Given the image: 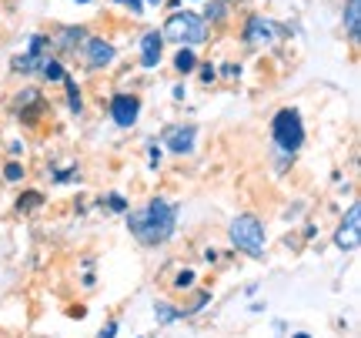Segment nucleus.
Returning a JSON list of instances; mask_svg holds the SVG:
<instances>
[{
    "label": "nucleus",
    "mask_w": 361,
    "mask_h": 338,
    "mask_svg": "<svg viewBox=\"0 0 361 338\" xmlns=\"http://www.w3.org/2000/svg\"><path fill=\"white\" fill-rule=\"evenodd\" d=\"M64 87H67V104H71V111H78L84 107V94H80V87L74 84V78H64Z\"/></svg>",
    "instance_id": "obj_17"
},
{
    "label": "nucleus",
    "mask_w": 361,
    "mask_h": 338,
    "mask_svg": "<svg viewBox=\"0 0 361 338\" xmlns=\"http://www.w3.org/2000/svg\"><path fill=\"white\" fill-rule=\"evenodd\" d=\"M111 121H114L117 128H134L137 124V117H141V97L137 94H117V97H111Z\"/></svg>",
    "instance_id": "obj_5"
},
{
    "label": "nucleus",
    "mask_w": 361,
    "mask_h": 338,
    "mask_svg": "<svg viewBox=\"0 0 361 338\" xmlns=\"http://www.w3.org/2000/svg\"><path fill=\"white\" fill-rule=\"evenodd\" d=\"M345 30H348L351 44H358V37H361V0H348V7H345Z\"/></svg>",
    "instance_id": "obj_12"
},
{
    "label": "nucleus",
    "mask_w": 361,
    "mask_h": 338,
    "mask_svg": "<svg viewBox=\"0 0 361 338\" xmlns=\"http://www.w3.org/2000/svg\"><path fill=\"white\" fill-rule=\"evenodd\" d=\"M194 144H197V128L194 124H174V128L164 131V147L171 155H191Z\"/></svg>",
    "instance_id": "obj_7"
},
{
    "label": "nucleus",
    "mask_w": 361,
    "mask_h": 338,
    "mask_svg": "<svg viewBox=\"0 0 361 338\" xmlns=\"http://www.w3.org/2000/svg\"><path fill=\"white\" fill-rule=\"evenodd\" d=\"M40 64H44V57L27 51V54H17V57H13L11 71H13V74H34V71H40Z\"/></svg>",
    "instance_id": "obj_13"
},
{
    "label": "nucleus",
    "mask_w": 361,
    "mask_h": 338,
    "mask_svg": "<svg viewBox=\"0 0 361 338\" xmlns=\"http://www.w3.org/2000/svg\"><path fill=\"white\" fill-rule=\"evenodd\" d=\"M228 17V0H211L204 7V24H221Z\"/></svg>",
    "instance_id": "obj_16"
},
{
    "label": "nucleus",
    "mask_w": 361,
    "mask_h": 338,
    "mask_svg": "<svg viewBox=\"0 0 361 338\" xmlns=\"http://www.w3.org/2000/svg\"><path fill=\"white\" fill-rule=\"evenodd\" d=\"M214 78H218V67H214V64H204V67H201V80H204V84H211Z\"/></svg>",
    "instance_id": "obj_23"
},
{
    "label": "nucleus",
    "mask_w": 361,
    "mask_h": 338,
    "mask_svg": "<svg viewBox=\"0 0 361 338\" xmlns=\"http://www.w3.org/2000/svg\"><path fill=\"white\" fill-rule=\"evenodd\" d=\"M37 205H44V195H40V191H27V195L17 201V208L20 211H34Z\"/></svg>",
    "instance_id": "obj_19"
},
{
    "label": "nucleus",
    "mask_w": 361,
    "mask_h": 338,
    "mask_svg": "<svg viewBox=\"0 0 361 338\" xmlns=\"http://www.w3.org/2000/svg\"><path fill=\"white\" fill-rule=\"evenodd\" d=\"M174 67H178V74H191L194 67H197V54H194V47H180V51L174 54Z\"/></svg>",
    "instance_id": "obj_15"
},
{
    "label": "nucleus",
    "mask_w": 361,
    "mask_h": 338,
    "mask_svg": "<svg viewBox=\"0 0 361 338\" xmlns=\"http://www.w3.org/2000/svg\"><path fill=\"white\" fill-rule=\"evenodd\" d=\"M161 57H164V34L161 30H147L141 37V67L151 71V67L161 64Z\"/></svg>",
    "instance_id": "obj_10"
},
{
    "label": "nucleus",
    "mask_w": 361,
    "mask_h": 338,
    "mask_svg": "<svg viewBox=\"0 0 361 338\" xmlns=\"http://www.w3.org/2000/svg\"><path fill=\"white\" fill-rule=\"evenodd\" d=\"M4 178H7V181H20V178H24V164H20V161L4 164Z\"/></svg>",
    "instance_id": "obj_20"
},
{
    "label": "nucleus",
    "mask_w": 361,
    "mask_h": 338,
    "mask_svg": "<svg viewBox=\"0 0 361 338\" xmlns=\"http://www.w3.org/2000/svg\"><path fill=\"white\" fill-rule=\"evenodd\" d=\"M37 74H40V78H44V80H54V84H57V80H64V78H67L64 64H61L57 57H44V64H40V71H37Z\"/></svg>",
    "instance_id": "obj_14"
},
{
    "label": "nucleus",
    "mask_w": 361,
    "mask_h": 338,
    "mask_svg": "<svg viewBox=\"0 0 361 338\" xmlns=\"http://www.w3.org/2000/svg\"><path fill=\"white\" fill-rule=\"evenodd\" d=\"M114 4H121V7H128V11H134L137 17L144 13V0H114Z\"/></svg>",
    "instance_id": "obj_22"
},
{
    "label": "nucleus",
    "mask_w": 361,
    "mask_h": 338,
    "mask_svg": "<svg viewBox=\"0 0 361 338\" xmlns=\"http://www.w3.org/2000/svg\"><path fill=\"white\" fill-rule=\"evenodd\" d=\"M147 155H151V164H157V161H161V147H151Z\"/></svg>",
    "instance_id": "obj_27"
},
{
    "label": "nucleus",
    "mask_w": 361,
    "mask_h": 338,
    "mask_svg": "<svg viewBox=\"0 0 361 338\" xmlns=\"http://www.w3.org/2000/svg\"><path fill=\"white\" fill-rule=\"evenodd\" d=\"M154 315L161 318V322H164V325H171V322H178L184 312H178V308H171V305H161V301H157V305H154Z\"/></svg>",
    "instance_id": "obj_18"
},
{
    "label": "nucleus",
    "mask_w": 361,
    "mask_h": 338,
    "mask_svg": "<svg viewBox=\"0 0 361 338\" xmlns=\"http://www.w3.org/2000/svg\"><path fill=\"white\" fill-rule=\"evenodd\" d=\"M147 4H154V7H157V4H161V0H147Z\"/></svg>",
    "instance_id": "obj_29"
},
{
    "label": "nucleus",
    "mask_w": 361,
    "mask_h": 338,
    "mask_svg": "<svg viewBox=\"0 0 361 338\" xmlns=\"http://www.w3.org/2000/svg\"><path fill=\"white\" fill-rule=\"evenodd\" d=\"M204 37H207L204 17H197V13H191V11L171 13L168 24H164V40H174L180 47H194V44H201Z\"/></svg>",
    "instance_id": "obj_4"
},
{
    "label": "nucleus",
    "mask_w": 361,
    "mask_h": 338,
    "mask_svg": "<svg viewBox=\"0 0 361 338\" xmlns=\"http://www.w3.org/2000/svg\"><path fill=\"white\" fill-rule=\"evenodd\" d=\"M80 54H84V61H87V67H107V64H114V44L111 40H104V37H87L84 40V47H80Z\"/></svg>",
    "instance_id": "obj_8"
},
{
    "label": "nucleus",
    "mask_w": 361,
    "mask_h": 338,
    "mask_svg": "<svg viewBox=\"0 0 361 338\" xmlns=\"http://www.w3.org/2000/svg\"><path fill=\"white\" fill-rule=\"evenodd\" d=\"M178 288H188V285H194V272H180L178 274V282H174Z\"/></svg>",
    "instance_id": "obj_24"
},
{
    "label": "nucleus",
    "mask_w": 361,
    "mask_h": 338,
    "mask_svg": "<svg viewBox=\"0 0 361 338\" xmlns=\"http://www.w3.org/2000/svg\"><path fill=\"white\" fill-rule=\"evenodd\" d=\"M238 74H241V67H234V64H228V67H224V78H228V80H234V78H238Z\"/></svg>",
    "instance_id": "obj_26"
},
{
    "label": "nucleus",
    "mask_w": 361,
    "mask_h": 338,
    "mask_svg": "<svg viewBox=\"0 0 361 338\" xmlns=\"http://www.w3.org/2000/svg\"><path fill=\"white\" fill-rule=\"evenodd\" d=\"M291 338H311V335H308V332H298V335H291Z\"/></svg>",
    "instance_id": "obj_28"
},
{
    "label": "nucleus",
    "mask_w": 361,
    "mask_h": 338,
    "mask_svg": "<svg viewBox=\"0 0 361 338\" xmlns=\"http://www.w3.org/2000/svg\"><path fill=\"white\" fill-rule=\"evenodd\" d=\"M358 231H361V205H351L348 218L341 222V228L335 234V245L345 248V251H355L358 248Z\"/></svg>",
    "instance_id": "obj_9"
},
{
    "label": "nucleus",
    "mask_w": 361,
    "mask_h": 338,
    "mask_svg": "<svg viewBox=\"0 0 361 338\" xmlns=\"http://www.w3.org/2000/svg\"><path fill=\"white\" fill-rule=\"evenodd\" d=\"M271 141L284 157H295L305 144V121L298 107H281L278 114L271 117Z\"/></svg>",
    "instance_id": "obj_2"
},
{
    "label": "nucleus",
    "mask_w": 361,
    "mask_h": 338,
    "mask_svg": "<svg viewBox=\"0 0 361 338\" xmlns=\"http://www.w3.org/2000/svg\"><path fill=\"white\" fill-rule=\"evenodd\" d=\"M114 335H117V322H107V328H101L97 338H114Z\"/></svg>",
    "instance_id": "obj_25"
},
{
    "label": "nucleus",
    "mask_w": 361,
    "mask_h": 338,
    "mask_svg": "<svg viewBox=\"0 0 361 338\" xmlns=\"http://www.w3.org/2000/svg\"><path fill=\"white\" fill-rule=\"evenodd\" d=\"M278 24L271 20V17H247L245 24V44H251V47H268V44H274L278 40Z\"/></svg>",
    "instance_id": "obj_6"
},
{
    "label": "nucleus",
    "mask_w": 361,
    "mask_h": 338,
    "mask_svg": "<svg viewBox=\"0 0 361 338\" xmlns=\"http://www.w3.org/2000/svg\"><path fill=\"white\" fill-rule=\"evenodd\" d=\"M84 40H87V30H84V27H61L57 37L51 40V47H57L61 54H78L80 47H84Z\"/></svg>",
    "instance_id": "obj_11"
},
{
    "label": "nucleus",
    "mask_w": 361,
    "mask_h": 338,
    "mask_svg": "<svg viewBox=\"0 0 361 338\" xmlns=\"http://www.w3.org/2000/svg\"><path fill=\"white\" fill-rule=\"evenodd\" d=\"M74 4H90V0H74Z\"/></svg>",
    "instance_id": "obj_30"
},
{
    "label": "nucleus",
    "mask_w": 361,
    "mask_h": 338,
    "mask_svg": "<svg viewBox=\"0 0 361 338\" xmlns=\"http://www.w3.org/2000/svg\"><path fill=\"white\" fill-rule=\"evenodd\" d=\"M231 245L245 255H264V245H268V234H264V224L255 218V215H238L231 222Z\"/></svg>",
    "instance_id": "obj_3"
},
{
    "label": "nucleus",
    "mask_w": 361,
    "mask_h": 338,
    "mask_svg": "<svg viewBox=\"0 0 361 338\" xmlns=\"http://www.w3.org/2000/svg\"><path fill=\"white\" fill-rule=\"evenodd\" d=\"M107 205H111V211H117V215H128V201L121 195H111L107 198Z\"/></svg>",
    "instance_id": "obj_21"
},
{
    "label": "nucleus",
    "mask_w": 361,
    "mask_h": 338,
    "mask_svg": "<svg viewBox=\"0 0 361 338\" xmlns=\"http://www.w3.org/2000/svg\"><path fill=\"white\" fill-rule=\"evenodd\" d=\"M128 228L141 245H147V248L164 245V241H171V234H174V228H178V205H171V201H164V198H154L147 208L130 211Z\"/></svg>",
    "instance_id": "obj_1"
}]
</instances>
